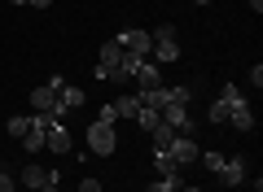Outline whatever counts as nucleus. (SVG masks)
I'll list each match as a JSON object with an SVG mask.
<instances>
[{"mask_svg":"<svg viewBox=\"0 0 263 192\" xmlns=\"http://www.w3.org/2000/svg\"><path fill=\"white\" fill-rule=\"evenodd\" d=\"M62 88H66L62 74H53L44 88H35V92L27 96V101H31V114H53V118H57V92H62Z\"/></svg>","mask_w":263,"mask_h":192,"instance_id":"f257e3e1","label":"nucleus"},{"mask_svg":"<svg viewBox=\"0 0 263 192\" xmlns=\"http://www.w3.org/2000/svg\"><path fill=\"white\" fill-rule=\"evenodd\" d=\"M114 144H119V136H114V122H101V118H97L92 127H88V153L110 157V153H114Z\"/></svg>","mask_w":263,"mask_h":192,"instance_id":"f03ea898","label":"nucleus"},{"mask_svg":"<svg viewBox=\"0 0 263 192\" xmlns=\"http://www.w3.org/2000/svg\"><path fill=\"white\" fill-rule=\"evenodd\" d=\"M158 118L167 122V127H176V131H193V122H189V101H171V105H162L158 110Z\"/></svg>","mask_w":263,"mask_h":192,"instance_id":"7ed1b4c3","label":"nucleus"},{"mask_svg":"<svg viewBox=\"0 0 263 192\" xmlns=\"http://www.w3.org/2000/svg\"><path fill=\"white\" fill-rule=\"evenodd\" d=\"M119 48H123V53H136V57H149L154 35H149V31H123V35H119Z\"/></svg>","mask_w":263,"mask_h":192,"instance_id":"20e7f679","label":"nucleus"},{"mask_svg":"<svg viewBox=\"0 0 263 192\" xmlns=\"http://www.w3.org/2000/svg\"><path fill=\"white\" fill-rule=\"evenodd\" d=\"M162 153H171V162H176V166H193L202 148H197L189 136H176V140H171V148H162Z\"/></svg>","mask_w":263,"mask_h":192,"instance_id":"39448f33","label":"nucleus"},{"mask_svg":"<svg viewBox=\"0 0 263 192\" xmlns=\"http://www.w3.org/2000/svg\"><path fill=\"white\" fill-rule=\"evenodd\" d=\"M233 101H241V88H237V83H224V96H219L215 105H211V122H228V110H233Z\"/></svg>","mask_w":263,"mask_h":192,"instance_id":"423d86ee","label":"nucleus"},{"mask_svg":"<svg viewBox=\"0 0 263 192\" xmlns=\"http://www.w3.org/2000/svg\"><path fill=\"white\" fill-rule=\"evenodd\" d=\"M119 39H105L101 44V66H97V79H114V66H119Z\"/></svg>","mask_w":263,"mask_h":192,"instance_id":"0eeeda50","label":"nucleus"},{"mask_svg":"<svg viewBox=\"0 0 263 192\" xmlns=\"http://www.w3.org/2000/svg\"><path fill=\"white\" fill-rule=\"evenodd\" d=\"M219 183H228V188H237V183L246 179V157H224V166H219Z\"/></svg>","mask_w":263,"mask_h":192,"instance_id":"6e6552de","label":"nucleus"},{"mask_svg":"<svg viewBox=\"0 0 263 192\" xmlns=\"http://www.w3.org/2000/svg\"><path fill=\"white\" fill-rule=\"evenodd\" d=\"M149 57H154V66H167V61H180V39H154Z\"/></svg>","mask_w":263,"mask_h":192,"instance_id":"1a4fd4ad","label":"nucleus"},{"mask_svg":"<svg viewBox=\"0 0 263 192\" xmlns=\"http://www.w3.org/2000/svg\"><path fill=\"white\" fill-rule=\"evenodd\" d=\"M79 105H84V92H79L75 83H66V88L57 92V118H66V114L79 110Z\"/></svg>","mask_w":263,"mask_h":192,"instance_id":"9d476101","label":"nucleus"},{"mask_svg":"<svg viewBox=\"0 0 263 192\" xmlns=\"http://www.w3.org/2000/svg\"><path fill=\"white\" fill-rule=\"evenodd\" d=\"M228 122H233L237 131H250V127H254V110L246 105V96H241V101H233V110H228Z\"/></svg>","mask_w":263,"mask_h":192,"instance_id":"9b49d317","label":"nucleus"},{"mask_svg":"<svg viewBox=\"0 0 263 192\" xmlns=\"http://www.w3.org/2000/svg\"><path fill=\"white\" fill-rule=\"evenodd\" d=\"M44 144L53 148V153H70V131H66V122H62V118L48 127V140H44Z\"/></svg>","mask_w":263,"mask_h":192,"instance_id":"f8f14e48","label":"nucleus"},{"mask_svg":"<svg viewBox=\"0 0 263 192\" xmlns=\"http://www.w3.org/2000/svg\"><path fill=\"white\" fill-rule=\"evenodd\" d=\"M132 83H136L141 92H149V88H162V83H158V66H154V61H141V70H136V79H132Z\"/></svg>","mask_w":263,"mask_h":192,"instance_id":"ddd939ff","label":"nucleus"},{"mask_svg":"<svg viewBox=\"0 0 263 192\" xmlns=\"http://www.w3.org/2000/svg\"><path fill=\"white\" fill-rule=\"evenodd\" d=\"M149 136H154V148H158V153H162V148H171V140H176L180 131H176V127H167V122L158 118V122H154V127H149Z\"/></svg>","mask_w":263,"mask_h":192,"instance_id":"4468645a","label":"nucleus"},{"mask_svg":"<svg viewBox=\"0 0 263 192\" xmlns=\"http://www.w3.org/2000/svg\"><path fill=\"white\" fill-rule=\"evenodd\" d=\"M110 105H114V118H136L141 114V96H119Z\"/></svg>","mask_w":263,"mask_h":192,"instance_id":"2eb2a0df","label":"nucleus"},{"mask_svg":"<svg viewBox=\"0 0 263 192\" xmlns=\"http://www.w3.org/2000/svg\"><path fill=\"white\" fill-rule=\"evenodd\" d=\"M180 188H184V183H180V170L176 175H158V179L149 183V192H180Z\"/></svg>","mask_w":263,"mask_h":192,"instance_id":"dca6fc26","label":"nucleus"},{"mask_svg":"<svg viewBox=\"0 0 263 192\" xmlns=\"http://www.w3.org/2000/svg\"><path fill=\"white\" fill-rule=\"evenodd\" d=\"M44 166H27V170H22V188H31V192H40V183H44Z\"/></svg>","mask_w":263,"mask_h":192,"instance_id":"f3484780","label":"nucleus"},{"mask_svg":"<svg viewBox=\"0 0 263 192\" xmlns=\"http://www.w3.org/2000/svg\"><path fill=\"white\" fill-rule=\"evenodd\" d=\"M31 122H35L31 114H13V118H9V136H13V140H22V136L31 131Z\"/></svg>","mask_w":263,"mask_h":192,"instance_id":"a211bd4d","label":"nucleus"},{"mask_svg":"<svg viewBox=\"0 0 263 192\" xmlns=\"http://www.w3.org/2000/svg\"><path fill=\"white\" fill-rule=\"evenodd\" d=\"M154 170H158V175H176L180 166L171 162V153H154Z\"/></svg>","mask_w":263,"mask_h":192,"instance_id":"6ab92c4d","label":"nucleus"},{"mask_svg":"<svg viewBox=\"0 0 263 192\" xmlns=\"http://www.w3.org/2000/svg\"><path fill=\"white\" fill-rule=\"evenodd\" d=\"M40 192H62V175L48 170V175H44V183H40Z\"/></svg>","mask_w":263,"mask_h":192,"instance_id":"aec40b11","label":"nucleus"},{"mask_svg":"<svg viewBox=\"0 0 263 192\" xmlns=\"http://www.w3.org/2000/svg\"><path fill=\"white\" fill-rule=\"evenodd\" d=\"M197 162L206 166V170H219V166H224V157H219V153H197Z\"/></svg>","mask_w":263,"mask_h":192,"instance_id":"412c9836","label":"nucleus"},{"mask_svg":"<svg viewBox=\"0 0 263 192\" xmlns=\"http://www.w3.org/2000/svg\"><path fill=\"white\" fill-rule=\"evenodd\" d=\"M136 122H141V127H145V131H149V127H154V122H158V110H145V105H141V114H136Z\"/></svg>","mask_w":263,"mask_h":192,"instance_id":"4be33fe9","label":"nucleus"},{"mask_svg":"<svg viewBox=\"0 0 263 192\" xmlns=\"http://www.w3.org/2000/svg\"><path fill=\"white\" fill-rule=\"evenodd\" d=\"M149 35H154V39H180V35H176V27H154Z\"/></svg>","mask_w":263,"mask_h":192,"instance_id":"5701e85b","label":"nucleus"},{"mask_svg":"<svg viewBox=\"0 0 263 192\" xmlns=\"http://www.w3.org/2000/svg\"><path fill=\"white\" fill-rule=\"evenodd\" d=\"M0 192H18V183H13V179H9L5 170H0Z\"/></svg>","mask_w":263,"mask_h":192,"instance_id":"b1692460","label":"nucleus"},{"mask_svg":"<svg viewBox=\"0 0 263 192\" xmlns=\"http://www.w3.org/2000/svg\"><path fill=\"white\" fill-rule=\"evenodd\" d=\"M79 192H101V183H97V179H84V183H79Z\"/></svg>","mask_w":263,"mask_h":192,"instance_id":"393cba45","label":"nucleus"},{"mask_svg":"<svg viewBox=\"0 0 263 192\" xmlns=\"http://www.w3.org/2000/svg\"><path fill=\"white\" fill-rule=\"evenodd\" d=\"M27 5H35V9H48V5H53V0H27Z\"/></svg>","mask_w":263,"mask_h":192,"instance_id":"a878e982","label":"nucleus"},{"mask_svg":"<svg viewBox=\"0 0 263 192\" xmlns=\"http://www.w3.org/2000/svg\"><path fill=\"white\" fill-rule=\"evenodd\" d=\"M180 192H202V188H193V183H189V188H180Z\"/></svg>","mask_w":263,"mask_h":192,"instance_id":"bb28decb","label":"nucleus"},{"mask_svg":"<svg viewBox=\"0 0 263 192\" xmlns=\"http://www.w3.org/2000/svg\"><path fill=\"white\" fill-rule=\"evenodd\" d=\"M193 5H211V0H193Z\"/></svg>","mask_w":263,"mask_h":192,"instance_id":"cd10ccee","label":"nucleus"},{"mask_svg":"<svg viewBox=\"0 0 263 192\" xmlns=\"http://www.w3.org/2000/svg\"><path fill=\"white\" fill-rule=\"evenodd\" d=\"M22 192H31V188H22Z\"/></svg>","mask_w":263,"mask_h":192,"instance_id":"c85d7f7f","label":"nucleus"}]
</instances>
